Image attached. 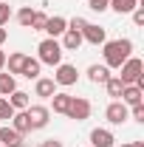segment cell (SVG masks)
Returning a JSON list of instances; mask_svg holds the SVG:
<instances>
[{
  "label": "cell",
  "mask_w": 144,
  "mask_h": 147,
  "mask_svg": "<svg viewBox=\"0 0 144 147\" xmlns=\"http://www.w3.org/2000/svg\"><path fill=\"white\" fill-rule=\"evenodd\" d=\"M130 119H133V122H141V125H144V102H141V105H133V108H130Z\"/></svg>",
  "instance_id": "obj_28"
},
{
  "label": "cell",
  "mask_w": 144,
  "mask_h": 147,
  "mask_svg": "<svg viewBox=\"0 0 144 147\" xmlns=\"http://www.w3.org/2000/svg\"><path fill=\"white\" fill-rule=\"evenodd\" d=\"M110 76H113V74H110L108 65H90L88 68V79L93 82V85H105Z\"/></svg>",
  "instance_id": "obj_16"
},
{
  "label": "cell",
  "mask_w": 144,
  "mask_h": 147,
  "mask_svg": "<svg viewBox=\"0 0 144 147\" xmlns=\"http://www.w3.org/2000/svg\"><path fill=\"white\" fill-rule=\"evenodd\" d=\"M82 40L90 42V45H102V42H108V34H105V28H102V26L88 23V26L82 28Z\"/></svg>",
  "instance_id": "obj_8"
},
{
  "label": "cell",
  "mask_w": 144,
  "mask_h": 147,
  "mask_svg": "<svg viewBox=\"0 0 144 147\" xmlns=\"http://www.w3.org/2000/svg\"><path fill=\"white\" fill-rule=\"evenodd\" d=\"M85 26H88V20L79 17V14H76L73 20H68V28H71V31H79V34H82V28H85Z\"/></svg>",
  "instance_id": "obj_27"
},
{
  "label": "cell",
  "mask_w": 144,
  "mask_h": 147,
  "mask_svg": "<svg viewBox=\"0 0 144 147\" xmlns=\"http://www.w3.org/2000/svg\"><path fill=\"white\" fill-rule=\"evenodd\" d=\"M88 6L93 9V11H108L110 0H88Z\"/></svg>",
  "instance_id": "obj_31"
},
{
  "label": "cell",
  "mask_w": 144,
  "mask_h": 147,
  "mask_svg": "<svg viewBox=\"0 0 144 147\" xmlns=\"http://www.w3.org/2000/svg\"><path fill=\"white\" fill-rule=\"evenodd\" d=\"M40 68H42V65H40V59H34V57H26V65H23V76H26V79H37V76H40Z\"/></svg>",
  "instance_id": "obj_20"
},
{
  "label": "cell",
  "mask_w": 144,
  "mask_h": 147,
  "mask_svg": "<svg viewBox=\"0 0 144 147\" xmlns=\"http://www.w3.org/2000/svg\"><path fill=\"white\" fill-rule=\"evenodd\" d=\"M105 119H108L110 125H124L127 119H130V108H127L122 99H113L108 108H105Z\"/></svg>",
  "instance_id": "obj_5"
},
{
  "label": "cell",
  "mask_w": 144,
  "mask_h": 147,
  "mask_svg": "<svg viewBox=\"0 0 144 147\" xmlns=\"http://www.w3.org/2000/svg\"><path fill=\"white\" fill-rule=\"evenodd\" d=\"M6 65H9V74H20L23 65H26V54L23 51H14V54L6 57Z\"/></svg>",
  "instance_id": "obj_19"
},
{
  "label": "cell",
  "mask_w": 144,
  "mask_h": 147,
  "mask_svg": "<svg viewBox=\"0 0 144 147\" xmlns=\"http://www.w3.org/2000/svg\"><path fill=\"white\" fill-rule=\"evenodd\" d=\"M42 147H65V144H62L59 139H45V142H42Z\"/></svg>",
  "instance_id": "obj_32"
},
{
  "label": "cell",
  "mask_w": 144,
  "mask_h": 147,
  "mask_svg": "<svg viewBox=\"0 0 144 147\" xmlns=\"http://www.w3.org/2000/svg\"><path fill=\"white\" fill-rule=\"evenodd\" d=\"M11 20V6H6V3H0V28L6 26Z\"/></svg>",
  "instance_id": "obj_30"
},
{
  "label": "cell",
  "mask_w": 144,
  "mask_h": 147,
  "mask_svg": "<svg viewBox=\"0 0 144 147\" xmlns=\"http://www.w3.org/2000/svg\"><path fill=\"white\" fill-rule=\"evenodd\" d=\"M11 127L17 130L20 136H28V133H31V122H28L26 110H14V116H11Z\"/></svg>",
  "instance_id": "obj_17"
},
{
  "label": "cell",
  "mask_w": 144,
  "mask_h": 147,
  "mask_svg": "<svg viewBox=\"0 0 144 147\" xmlns=\"http://www.w3.org/2000/svg\"><path fill=\"white\" fill-rule=\"evenodd\" d=\"M23 142H26V136H20L11 125L0 127V144L3 147H23Z\"/></svg>",
  "instance_id": "obj_10"
},
{
  "label": "cell",
  "mask_w": 144,
  "mask_h": 147,
  "mask_svg": "<svg viewBox=\"0 0 144 147\" xmlns=\"http://www.w3.org/2000/svg\"><path fill=\"white\" fill-rule=\"evenodd\" d=\"M0 147H3V144H0Z\"/></svg>",
  "instance_id": "obj_37"
},
{
  "label": "cell",
  "mask_w": 144,
  "mask_h": 147,
  "mask_svg": "<svg viewBox=\"0 0 144 147\" xmlns=\"http://www.w3.org/2000/svg\"><path fill=\"white\" fill-rule=\"evenodd\" d=\"M141 76H144V62L139 57H127L124 62H122V74H119L122 85H136Z\"/></svg>",
  "instance_id": "obj_3"
},
{
  "label": "cell",
  "mask_w": 144,
  "mask_h": 147,
  "mask_svg": "<svg viewBox=\"0 0 144 147\" xmlns=\"http://www.w3.org/2000/svg\"><path fill=\"white\" fill-rule=\"evenodd\" d=\"M6 37H9V31H6V28H0V45L6 42Z\"/></svg>",
  "instance_id": "obj_33"
},
{
  "label": "cell",
  "mask_w": 144,
  "mask_h": 147,
  "mask_svg": "<svg viewBox=\"0 0 144 147\" xmlns=\"http://www.w3.org/2000/svg\"><path fill=\"white\" fill-rule=\"evenodd\" d=\"M23 147H26V144H23Z\"/></svg>",
  "instance_id": "obj_38"
},
{
  "label": "cell",
  "mask_w": 144,
  "mask_h": 147,
  "mask_svg": "<svg viewBox=\"0 0 144 147\" xmlns=\"http://www.w3.org/2000/svg\"><path fill=\"white\" fill-rule=\"evenodd\" d=\"M51 79L57 82V88H71V85H76V79H79V71H76V65H68V62H59Z\"/></svg>",
  "instance_id": "obj_4"
},
{
  "label": "cell",
  "mask_w": 144,
  "mask_h": 147,
  "mask_svg": "<svg viewBox=\"0 0 144 147\" xmlns=\"http://www.w3.org/2000/svg\"><path fill=\"white\" fill-rule=\"evenodd\" d=\"M34 11L37 9H31V6H23L17 11V23L23 26V28H31V20H34Z\"/></svg>",
  "instance_id": "obj_23"
},
{
  "label": "cell",
  "mask_w": 144,
  "mask_h": 147,
  "mask_svg": "<svg viewBox=\"0 0 144 147\" xmlns=\"http://www.w3.org/2000/svg\"><path fill=\"white\" fill-rule=\"evenodd\" d=\"M90 110H93V108H90V102L85 99V96H73V99H71V108H68L65 116L73 119V122H85V119L90 116Z\"/></svg>",
  "instance_id": "obj_7"
},
{
  "label": "cell",
  "mask_w": 144,
  "mask_h": 147,
  "mask_svg": "<svg viewBox=\"0 0 144 147\" xmlns=\"http://www.w3.org/2000/svg\"><path fill=\"white\" fill-rule=\"evenodd\" d=\"M122 147H133V144H130V142H124V144H122Z\"/></svg>",
  "instance_id": "obj_35"
},
{
  "label": "cell",
  "mask_w": 144,
  "mask_h": 147,
  "mask_svg": "<svg viewBox=\"0 0 144 147\" xmlns=\"http://www.w3.org/2000/svg\"><path fill=\"white\" fill-rule=\"evenodd\" d=\"M3 68H6V54L0 51V71H3Z\"/></svg>",
  "instance_id": "obj_34"
},
{
  "label": "cell",
  "mask_w": 144,
  "mask_h": 147,
  "mask_svg": "<svg viewBox=\"0 0 144 147\" xmlns=\"http://www.w3.org/2000/svg\"><path fill=\"white\" fill-rule=\"evenodd\" d=\"M113 133H110L108 127H96L90 130V147H113Z\"/></svg>",
  "instance_id": "obj_13"
},
{
  "label": "cell",
  "mask_w": 144,
  "mask_h": 147,
  "mask_svg": "<svg viewBox=\"0 0 144 147\" xmlns=\"http://www.w3.org/2000/svg\"><path fill=\"white\" fill-rule=\"evenodd\" d=\"M130 14H133V23H136V26H144V3H139Z\"/></svg>",
  "instance_id": "obj_29"
},
{
  "label": "cell",
  "mask_w": 144,
  "mask_h": 147,
  "mask_svg": "<svg viewBox=\"0 0 144 147\" xmlns=\"http://www.w3.org/2000/svg\"><path fill=\"white\" fill-rule=\"evenodd\" d=\"M11 116H14V108L9 105V99H6V96H0V119L11 122Z\"/></svg>",
  "instance_id": "obj_26"
},
{
  "label": "cell",
  "mask_w": 144,
  "mask_h": 147,
  "mask_svg": "<svg viewBox=\"0 0 144 147\" xmlns=\"http://www.w3.org/2000/svg\"><path fill=\"white\" fill-rule=\"evenodd\" d=\"M105 88H108V96H110V99H119L124 85H122V79H119V76H110L108 82H105Z\"/></svg>",
  "instance_id": "obj_24"
},
{
  "label": "cell",
  "mask_w": 144,
  "mask_h": 147,
  "mask_svg": "<svg viewBox=\"0 0 144 147\" xmlns=\"http://www.w3.org/2000/svg\"><path fill=\"white\" fill-rule=\"evenodd\" d=\"M122 102H124L127 108H133V105H141L144 102V91L139 88V85H124L122 88V96H119Z\"/></svg>",
  "instance_id": "obj_11"
},
{
  "label": "cell",
  "mask_w": 144,
  "mask_h": 147,
  "mask_svg": "<svg viewBox=\"0 0 144 147\" xmlns=\"http://www.w3.org/2000/svg\"><path fill=\"white\" fill-rule=\"evenodd\" d=\"M105 45V65L108 68H122V62H124L127 57H133V40H127V37H122V40H110V42H102Z\"/></svg>",
  "instance_id": "obj_1"
},
{
  "label": "cell",
  "mask_w": 144,
  "mask_h": 147,
  "mask_svg": "<svg viewBox=\"0 0 144 147\" xmlns=\"http://www.w3.org/2000/svg\"><path fill=\"white\" fill-rule=\"evenodd\" d=\"M17 91V79L14 74H0V96H9V93Z\"/></svg>",
  "instance_id": "obj_21"
},
{
  "label": "cell",
  "mask_w": 144,
  "mask_h": 147,
  "mask_svg": "<svg viewBox=\"0 0 144 147\" xmlns=\"http://www.w3.org/2000/svg\"><path fill=\"white\" fill-rule=\"evenodd\" d=\"M57 93V82L51 79V76H37L34 79V96H40V99H51Z\"/></svg>",
  "instance_id": "obj_9"
},
{
  "label": "cell",
  "mask_w": 144,
  "mask_h": 147,
  "mask_svg": "<svg viewBox=\"0 0 144 147\" xmlns=\"http://www.w3.org/2000/svg\"><path fill=\"white\" fill-rule=\"evenodd\" d=\"M6 99H9V105H11L14 110H26L28 105H31V99H28V93H26V91H14V93H9Z\"/></svg>",
  "instance_id": "obj_18"
},
{
  "label": "cell",
  "mask_w": 144,
  "mask_h": 147,
  "mask_svg": "<svg viewBox=\"0 0 144 147\" xmlns=\"http://www.w3.org/2000/svg\"><path fill=\"white\" fill-rule=\"evenodd\" d=\"M0 3H3V0H0Z\"/></svg>",
  "instance_id": "obj_36"
},
{
  "label": "cell",
  "mask_w": 144,
  "mask_h": 147,
  "mask_svg": "<svg viewBox=\"0 0 144 147\" xmlns=\"http://www.w3.org/2000/svg\"><path fill=\"white\" fill-rule=\"evenodd\" d=\"M136 6H139V0H110L108 9H113L116 14H130Z\"/></svg>",
  "instance_id": "obj_22"
},
{
  "label": "cell",
  "mask_w": 144,
  "mask_h": 147,
  "mask_svg": "<svg viewBox=\"0 0 144 147\" xmlns=\"http://www.w3.org/2000/svg\"><path fill=\"white\" fill-rule=\"evenodd\" d=\"M71 93H65V91H57L54 96H51V108L48 110H54V113H62V116H65V113H68V108H71Z\"/></svg>",
  "instance_id": "obj_14"
},
{
  "label": "cell",
  "mask_w": 144,
  "mask_h": 147,
  "mask_svg": "<svg viewBox=\"0 0 144 147\" xmlns=\"http://www.w3.org/2000/svg\"><path fill=\"white\" fill-rule=\"evenodd\" d=\"M62 45H59V40H54V37H45L40 45H37V59H40V65H51V68H57L59 62H62Z\"/></svg>",
  "instance_id": "obj_2"
},
{
  "label": "cell",
  "mask_w": 144,
  "mask_h": 147,
  "mask_svg": "<svg viewBox=\"0 0 144 147\" xmlns=\"http://www.w3.org/2000/svg\"><path fill=\"white\" fill-rule=\"evenodd\" d=\"M48 37H62L65 31H68V20L65 17H59V14H54V17H48V23H45V28H42Z\"/></svg>",
  "instance_id": "obj_12"
},
{
  "label": "cell",
  "mask_w": 144,
  "mask_h": 147,
  "mask_svg": "<svg viewBox=\"0 0 144 147\" xmlns=\"http://www.w3.org/2000/svg\"><path fill=\"white\" fill-rule=\"evenodd\" d=\"M45 23H48V14L37 9V11H34V20H31V31H42V28H45Z\"/></svg>",
  "instance_id": "obj_25"
},
{
  "label": "cell",
  "mask_w": 144,
  "mask_h": 147,
  "mask_svg": "<svg viewBox=\"0 0 144 147\" xmlns=\"http://www.w3.org/2000/svg\"><path fill=\"white\" fill-rule=\"evenodd\" d=\"M82 42H85L82 34H79V31H71V28H68V31L62 34V40H59L62 51H79V45H82Z\"/></svg>",
  "instance_id": "obj_15"
},
{
  "label": "cell",
  "mask_w": 144,
  "mask_h": 147,
  "mask_svg": "<svg viewBox=\"0 0 144 147\" xmlns=\"http://www.w3.org/2000/svg\"><path fill=\"white\" fill-rule=\"evenodd\" d=\"M26 116L31 122V130H42L48 125V119H51V110L45 108V105H28L26 108Z\"/></svg>",
  "instance_id": "obj_6"
}]
</instances>
